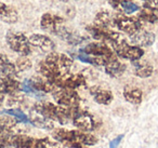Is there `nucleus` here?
<instances>
[{"mask_svg": "<svg viewBox=\"0 0 158 148\" xmlns=\"http://www.w3.org/2000/svg\"><path fill=\"white\" fill-rule=\"evenodd\" d=\"M113 49H114V53L119 57L129 60V61L135 62L142 59L144 51L142 48H139L135 46H130L128 42L125 40L123 36L116 39L115 41L110 42Z\"/></svg>", "mask_w": 158, "mask_h": 148, "instance_id": "1", "label": "nucleus"}, {"mask_svg": "<svg viewBox=\"0 0 158 148\" xmlns=\"http://www.w3.org/2000/svg\"><path fill=\"white\" fill-rule=\"evenodd\" d=\"M44 63L56 76L60 77L69 74L70 67L73 65V60L68 55L63 54V53L51 52L47 55Z\"/></svg>", "mask_w": 158, "mask_h": 148, "instance_id": "2", "label": "nucleus"}, {"mask_svg": "<svg viewBox=\"0 0 158 148\" xmlns=\"http://www.w3.org/2000/svg\"><path fill=\"white\" fill-rule=\"evenodd\" d=\"M8 46L10 47L12 51L19 53L21 56H27L31 54V48L29 44L28 38L23 33L15 31H9L6 35Z\"/></svg>", "mask_w": 158, "mask_h": 148, "instance_id": "3", "label": "nucleus"}, {"mask_svg": "<svg viewBox=\"0 0 158 148\" xmlns=\"http://www.w3.org/2000/svg\"><path fill=\"white\" fill-rule=\"evenodd\" d=\"M68 110H69L70 119L73 120V123L78 129V131L90 133L94 129V120L92 116L86 110L81 109L79 106L70 107Z\"/></svg>", "mask_w": 158, "mask_h": 148, "instance_id": "4", "label": "nucleus"}, {"mask_svg": "<svg viewBox=\"0 0 158 148\" xmlns=\"http://www.w3.org/2000/svg\"><path fill=\"white\" fill-rule=\"evenodd\" d=\"M54 101L57 103L59 106L70 108V107L79 106L80 98L75 90L64 89V88H56L52 92Z\"/></svg>", "mask_w": 158, "mask_h": 148, "instance_id": "5", "label": "nucleus"}, {"mask_svg": "<svg viewBox=\"0 0 158 148\" xmlns=\"http://www.w3.org/2000/svg\"><path fill=\"white\" fill-rule=\"evenodd\" d=\"M114 20L115 27H117L119 31H123L129 36L142 29V23L139 18H131L126 14H116L114 15Z\"/></svg>", "mask_w": 158, "mask_h": 148, "instance_id": "6", "label": "nucleus"}, {"mask_svg": "<svg viewBox=\"0 0 158 148\" xmlns=\"http://www.w3.org/2000/svg\"><path fill=\"white\" fill-rule=\"evenodd\" d=\"M28 41L31 46L36 47V48H38L40 51H42L44 53H48L49 54L51 52H54V49H55L54 42L44 35L34 34V35H31L28 38Z\"/></svg>", "mask_w": 158, "mask_h": 148, "instance_id": "7", "label": "nucleus"}, {"mask_svg": "<svg viewBox=\"0 0 158 148\" xmlns=\"http://www.w3.org/2000/svg\"><path fill=\"white\" fill-rule=\"evenodd\" d=\"M81 52H84L85 54L91 55V56L112 57L114 55H116L114 53V51H112V49H110L108 46H106L103 42H92V43H89L88 46H86L82 49Z\"/></svg>", "mask_w": 158, "mask_h": 148, "instance_id": "8", "label": "nucleus"}, {"mask_svg": "<svg viewBox=\"0 0 158 148\" xmlns=\"http://www.w3.org/2000/svg\"><path fill=\"white\" fill-rule=\"evenodd\" d=\"M64 25V20L59 15H54L51 13H44L40 20V26L44 31H49L51 34H55L60 26Z\"/></svg>", "mask_w": 158, "mask_h": 148, "instance_id": "9", "label": "nucleus"}, {"mask_svg": "<svg viewBox=\"0 0 158 148\" xmlns=\"http://www.w3.org/2000/svg\"><path fill=\"white\" fill-rule=\"evenodd\" d=\"M130 41L133 43V46L142 48V47H149L155 41V35L151 31L140 29L135 34L130 36Z\"/></svg>", "mask_w": 158, "mask_h": 148, "instance_id": "10", "label": "nucleus"}, {"mask_svg": "<svg viewBox=\"0 0 158 148\" xmlns=\"http://www.w3.org/2000/svg\"><path fill=\"white\" fill-rule=\"evenodd\" d=\"M29 84L31 85L35 91L40 92V93H52L56 87L51 82L50 80L44 78L41 76H35L31 79H29Z\"/></svg>", "mask_w": 158, "mask_h": 148, "instance_id": "11", "label": "nucleus"}, {"mask_svg": "<svg viewBox=\"0 0 158 148\" xmlns=\"http://www.w3.org/2000/svg\"><path fill=\"white\" fill-rule=\"evenodd\" d=\"M18 72L15 65L7 55L0 53V78H15Z\"/></svg>", "mask_w": 158, "mask_h": 148, "instance_id": "12", "label": "nucleus"}, {"mask_svg": "<svg viewBox=\"0 0 158 148\" xmlns=\"http://www.w3.org/2000/svg\"><path fill=\"white\" fill-rule=\"evenodd\" d=\"M19 20V13L14 7L0 2V21L7 24H14Z\"/></svg>", "mask_w": 158, "mask_h": 148, "instance_id": "13", "label": "nucleus"}, {"mask_svg": "<svg viewBox=\"0 0 158 148\" xmlns=\"http://www.w3.org/2000/svg\"><path fill=\"white\" fill-rule=\"evenodd\" d=\"M21 90V83L15 78H0V93L14 95Z\"/></svg>", "mask_w": 158, "mask_h": 148, "instance_id": "14", "label": "nucleus"}, {"mask_svg": "<svg viewBox=\"0 0 158 148\" xmlns=\"http://www.w3.org/2000/svg\"><path fill=\"white\" fill-rule=\"evenodd\" d=\"M28 120L33 125L37 126V128H39V129H44V130H53V128H54V124H53L52 120L44 117L41 113H37L35 109H31Z\"/></svg>", "mask_w": 158, "mask_h": 148, "instance_id": "15", "label": "nucleus"}, {"mask_svg": "<svg viewBox=\"0 0 158 148\" xmlns=\"http://www.w3.org/2000/svg\"><path fill=\"white\" fill-rule=\"evenodd\" d=\"M90 93L93 96L94 101L98 104L101 105H110L113 101V94L110 91L105 89H102L100 87L90 88Z\"/></svg>", "mask_w": 158, "mask_h": 148, "instance_id": "16", "label": "nucleus"}, {"mask_svg": "<svg viewBox=\"0 0 158 148\" xmlns=\"http://www.w3.org/2000/svg\"><path fill=\"white\" fill-rule=\"evenodd\" d=\"M94 26L100 27V28H106V29H112L115 27V20L114 15L107 11H101L95 15L94 18Z\"/></svg>", "mask_w": 158, "mask_h": 148, "instance_id": "17", "label": "nucleus"}, {"mask_svg": "<svg viewBox=\"0 0 158 148\" xmlns=\"http://www.w3.org/2000/svg\"><path fill=\"white\" fill-rule=\"evenodd\" d=\"M104 67H105L106 74L110 75L113 78H118V77H120L126 70V66L123 65L121 62H119L118 60H117V57H115V59L110 60V62H107Z\"/></svg>", "mask_w": 158, "mask_h": 148, "instance_id": "18", "label": "nucleus"}, {"mask_svg": "<svg viewBox=\"0 0 158 148\" xmlns=\"http://www.w3.org/2000/svg\"><path fill=\"white\" fill-rule=\"evenodd\" d=\"M123 97L126 98V101L131 104L138 105L142 102L143 93L139 88L134 87H126L123 89Z\"/></svg>", "mask_w": 158, "mask_h": 148, "instance_id": "19", "label": "nucleus"}, {"mask_svg": "<svg viewBox=\"0 0 158 148\" xmlns=\"http://www.w3.org/2000/svg\"><path fill=\"white\" fill-rule=\"evenodd\" d=\"M134 65V74L135 76L140 77V78H148L153 75L154 68L151 64H148L147 62H141L139 61L133 62Z\"/></svg>", "mask_w": 158, "mask_h": 148, "instance_id": "20", "label": "nucleus"}, {"mask_svg": "<svg viewBox=\"0 0 158 148\" xmlns=\"http://www.w3.org/2000/svg\"><path fill=\"white\" fill-rule=\"evenodd\" d=\"M73 141L80 143L81 145L93 146L98 143V138L91 133L82 132V131H74V137Z\"/></svg>", "mask_w": 158, "mask_h": 148, "instance_id": "21", "label": "nucleus"}, {"mask_svg": "<svg viewBox=\"0 0 158 148\" xmlns=\"http://www.w3.org/2000/svg\"><path fill=\"white\" fill-rule=\"evenodd\" d=\"M113 8L118 10V11L121 12L123 14H132L140 10L138 5L131 2L129 0H118Z\"/></svg>", "mask_w": 158, "mask_h": 148, "instance_id": "22", "label": "nucleus"}, {"mask_svg": "<svg viewBox=\"0 0 158 148\" xmlns=\"http://www.w3.org/2000/svg\"><path fill=\"white\" fill-rule=\"evenodd\" d=\"M139 20L143 21V22H147L154 24V23H157V15H156V11L152 8L144 7L143 9L139 10Z\"/></svg>", "mask_w": 158, "mask_h": 148, "instance_id": "23", "label": "nucleus"}, {"mask_svg": "<svg viewBox=\"0 0 158 148\" xmlns=\"http://www.w3.org/2000/svg\"><path fill=\"white\" fill-rule=\"evenodd\" d=\"M52 136L55 141L61 143H64L66 141H73L74 131L65 130V129H54L52 132Z\"/></svg>", "mask_w": 158, "mask_h": 148, "instance_id": "24", "label": "nucleus"}, {"mask_svg": "<svg viewBox=\"0 0 158 148\" xmlns=\"http://www.w3.org/2000/svg\"><path fill=\"white\" fill-rule=\"evenodd\" d=\"M29 136L24 134H14L11 138L10 146L14 148H26L27 142H28Z\"/></svg>", "mask_w": 158, "mask_h": 148, "instance_id": "25", "label": "nucleus"}, {"mask_svg": "<svg viewBox=\"0 0 158 148\" xmlns=\"http://www.w3.org/2000/svg\"><path fill=\"white\" fill-rule=\"evenodd\" d=\"M2 113H7V115H9V116H12V117L15 118L16 121H20V122H22V123H28L29 122L27 116L25 115L21 109H18V108L16 109H9V110H3Z\"/></svg>", "mask_w": 158, "mask_h": 148, "instance_id": "26", "label": "nucleus"}, {"mask_svg": "<svg viewBox=\"0 0 158 148\" xmlns=\"http://www.w3.org/2000/svg\"><path fill=\"white\" fill-rule=\"evenodd\" d=\"M14 65H15L18 72H25L31 67V62L27 56H20L16 60V63Z\"/></svg>", "mask_w": 158, "mask_h": 148, "instance_id": "27", "label": "nucleus"}, {"mask_svg": "<svg viewBox=\"0 0 158 148\" xmlns=\"http://www.w3.org/2000/svg\"><path fill=\"white\" fill-rule=\"evenodd\" d=\"M144 7L152 8L154 10H158V0H143Z\"/></svg>", "mask_w": 158, "mask_h": 148, "instance_id": "28", "label": "nucleus"}, {"mask_svg": "<svg viewBox=\"0 0 158 148\" xmlns=\"http://www.w3.org/2000/svg\"><path fill=\"white\" fill-rule=\"evenodd\" d=\"M121 138H123V135L118 136L117 138L113 139L112 143H110V148H117V147H118V145H119V143H120V139Z\"/></svg>", "mask_w": 158, "mask_h": 148, "instance_id": "29", "label": "nucleus"}, {"mask_svg": "<svg viewBox=\"0 0 158 148\" xmlns=\"http://www.w3.org/2000/svg\"><path fill=\"white\" fill-rule=\"evenodd\" d=\"M3 102H5V95L0 93V106L3 104Z\"/></svg>", "mask_w": 158, "mask_h": 148, "instance_id": "30", "label": "nucleus"}, {"mask_svg": "<svg viewBox=\"0 0 158 148\" xmlns=\"http://www.w3.org/2000/svg\"><path fill=\"white\" fill-rule=\"evenodd\" d=\"M0 148H10V146L5 145V144H0Z\"/></svg>", "mask_w": 158, "mask_h": 148, "instance_id": "31", "label": "nucleus"}, {"mask_svg": "<svg viewBox=\"0 0 158 148\" xmlns=\"http://www.w3.org/2000/svg\"><path fill=\"white\" fill-rule=\"evenodd\" d=\"M156 11V15H157V20H158V10H155Z\"/></svg>", "mask_w": 158, "mask_h": 148, "instance_id": "32", "label": "nucleus"}, {"mask_svg": "<svg viewBox=\"0 0 158 148\" xmlns=\"http://www.w3.org/2000/svg\"><path fill=\"white\" fill-rule=\"evenodd\" d=\"M60 1H62V2H66V1H68V0H60Z\"/></svg>", "mask_w": 158, "mask_h": 148, "instance_id": "33", "label": "nucleus"}, {"mask_svg": "<svg viewBox=\"0 0 158 148\" xmlns=\"http://www.w3.org/2000/svg\"><path fill=\"white\" fill-rule=\"evenodd\" d=\"M108 1H110V0H107V2H108Z\"/></svg>", "mask_w": 158, "mask_h": 148, "instance_id": "34", "label": "nucleus"}, {"mask_svg": "<svg viewBox=\"0 0 158 148\" xmlns=\"http://www.w3.org/2000/svg\"><path fill=\"white\" fill-rule=\"evenodd\" d=\"M129 1H131V0H129Z\"/></svg>", "mask_w": 158, "mask_h": 148, "instance_id": "35", "label": "nucleus"}]
</instances>
